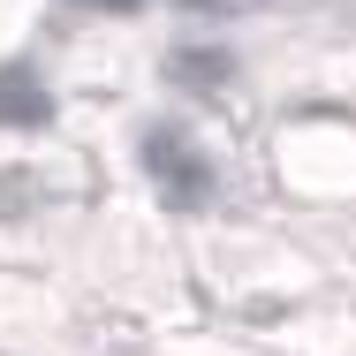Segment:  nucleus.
Returning <instances> with one entry per match:
<instances>
[{"mask_svg": "<svg viewBox=\"0 0 356 356\" xmlns=\"http://www.w3.org/2000/svg\"><path fill=\"white\" fill-rule=\"evenodd\" d=\"M144 159H152V175L175 190V197H205V159L190 152V144H175V137H152L144 144Z\"/></svg>", "mask_w": 356, "mask_h": 356, "instance_id": "nucleus-1", "label": "nucleus"}, {"mask_svg": "<svg viewBox=\"0 0 356 356\" xmlns=\"http://www.w3.org/2000/svg\"><path fill=\"white\" fill-rule=\"evenodd\" d=\"M0 122H46V91H38V76L31 69H0Z\"/></svg>", "mask_w": 356, "mask_h": 356, "instance_id": "nucleus-2", "label": "nucleus"}, {"mask_svg": "<svg viewBox=\"0 0 356 356\" xmlns=\"http://www.w3.org/2000/svg\"><path fill=\"white\" fill-rule=\"evenodd\" d=\"M182 8H205V15H220V8H227V0H182Z\"/></svg>", "mask_w": 356, "mask_h": 356, "instance_id": "nucleus-3", "label": "nucleus"}, {"mask_svg": "<svg viewBox=\"0 0 356 356\" xmlns=\"http://www.w3.org/2000/svg\"><path fill=\"white\" fill-rule=\"evenodd\" d=\"M91 8H129V0H91Z\"/></svg>", "mask_w": 356, "mask_h": 356, "instance_id": "nucleus-4", "label": "nucleus"}]
</instances>
